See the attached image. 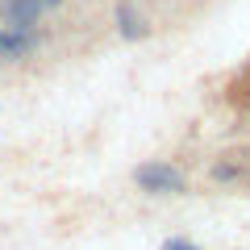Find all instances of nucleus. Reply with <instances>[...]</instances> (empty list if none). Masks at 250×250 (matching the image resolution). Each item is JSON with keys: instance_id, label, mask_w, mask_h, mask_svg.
Returning a JSON list of instances; mask_svg holds the SVG:
<instances>
[{"instance_id": "obj_1", "label": "nucleus", "mask_w": 250, "mask_h": 250, "mask_svg": "<svg viewBox=\"0 0 250 250\" xmlns=\"http://www.w3.org/2000/svg\"><path fill=\"white\" fill-rule=\"evenodd\" d=\"M134 188L142 196H184L188 188V171L171 159H146L134 167Z\"/></svg>"}, {"instance_id": "obj_2", "label": "nucleus", "mask_w": 250, "mask_h": 250, "mask_svg": "<svg viewBox=\"0 0 250 250\" xmlns=\"http://www.w3.org/2000/svg\"><path fill=\"white\" fill-rule=\"evenodd\" d=\"M62 9V0H0V25L42 29V17Z\"/></svg>"}, {"instance_id": "obj_3", "label": "nucleus", "mask_w": 250, "mask_h": 250, "mask_svg": "<svg viewBox=\"0 0 250 250\" xmlns=\"http://www.w3.org/2000/svg\"><path fill=\"white\" fill-rule=\"evenodd\" d=\"M42 46H46V34H42V29L0 25V62H25V59H34Z\"/></svg>"}, {"instance_id": "obj_4", "label": "nucleus", "mask_w": 250, "mask_h": 250, "mask_svg": "<svg viewBox=\"0 0 250 250\" xmlns=\"http://www.w3.org/2000/svg\"><path fill=\"white\" fill-rule=\"evenodd\" d=\"M113 21H117V34H121V42H142V38L150 34V21H146V13L138 9V0H117Z\"/></svg>"}, {"instance_id": "obj_5", "label": "nucleus", "mask_w": 250, "mask_h": 250, "mask_svg": "<svg viewBox=\"0 0 250 250\" xmlns=\"http://www.w3.org/2000/svg\"><path fill=\"white\" fill-rule=\"evenodd\" d=\"M238 175H242V171L233 167V163H217V167H213V179H217V184H229V179H238Z\"/></svg>"}, {"instance_id": "obj_6", "label": "nucleus", "mask_w": 250, "mask_h": 250, "mask_svg": "<svg viewBox=\"0 0 250 250\" xmlns=\"http://www.w3.org/2000/svg\"><path fill=\"white\" fill-rule=\"evenodd\" d=\"M163 250H205V246L192 242V238H167V242H163Z\"/></svg>"}]
</instances>
